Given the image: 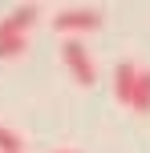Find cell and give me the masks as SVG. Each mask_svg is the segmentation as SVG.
Segmentation results:
<instances>
[{
  "label": "cell",
  "mask_w": 150,
  "mask_h": 153,
  "mask_svg": "<svg viewBox=\"0 0 150 153\" xmlns=\"http://www.w3.org/2000/svg\"><path fill=\"white\" fill-rule=\"evenodd\" d=\"M102 20H106V16L97 12V8H61V12L53 16V28H57V32H65L69 40H77L81 32L102 28Z\"/></svg>",
  "instance_id": "cell-1"
},
{
  "label": "cell",
  "mask_w": 150,
  "mask_h": 153,
  "mask_svg": "<svg viewBox=\"0 0 150 153\" xmlns=\"http://www.w3.org/2000/svg\"><path fill=\"white\" fill-rule=\"evenodd\" d=\"M61 61H65V69L73 73V81H77L81 89H89V85L97 81V65H93V56H89V48L81 45V40H65L61 45Z\"/></svg>",
  "instance_id": "cell-2"
},
{
  "label": "cell",
  "mask_w": 150,
  "mask_h": 153,
  "mask_svg": "<svg viewBox=\"0 0 150 153\" xmlns=\"http://www.w3.org/2000/svg\"><path fill=\"white\" fill-rule=\"evenodd\" d=\"M138 73H142V65H134V61H118V69H114V97H118L122 105H130V101H134Z\"/></svg>",
  "instance_id": "cell-3"
},
{
  "label": "cell",
  "mask_w": 150,
  "mask_h": 153,
  "mask_svg": "<svg viewBox=\"0 0 150 153\" xmlns=\"http://www.w3.org/2000/svg\"><path fill=\"white\" fill-rule=\"evenodd\" d=\"M24 48H29V32H20L8 20H0V61H12V56L24 53Z\"/></svg>",
  "instance_id": "cell-4"
},
{
  "label": "cell",
  "mask_w": 150,
  "mask_h": 153,
  "mask_svg": "<svg viewBox=\"0 0 150 153\" xmlns=\"http://www.w3.org/2000/svg\"><path fill=\"white\" fill-rule=\"evenodd\" d=\"M37 16H41V8H37V4H20V8H12V12H8L4 20L12 24V28H20V32H29L32 24H37Z\"/></svg>",
  "instance_id": "cell-5"
},
{
  "label": "cell",
  "mask_w": 150,
  "mask_h": 153,
  "mask_svg": "<svg viewBox=\"0 0 150 153\" xmlns=\"http://www.w3.org/2000/svg\"><path fill=\"white\" fill-rule=\"evenodd\" d=\"M134 113H150V69L138 73V85H134V101H130Z\"/></svg>",
  "instance_id": "cell-6"
},
{
  "label": "cell",
  "mask_w": 150,
  "mask_h": 153,
  "mask_svg": "<svg viewBox=\"0 0 150 153\" xmlns=\"http://www.w3.org/2000/svg\"><path fill=\"white\" fill-rule=\"evenodd\" d=\"M0 153H24V137L8 125H0Z\"/></svg>",
  "instance_id": "cell-7"
},
{
  "label": "cell",
  "mask_w": 150,
  "mask_h": 153,
  "mask_svg": "<svg viewBox=\"0 0 150 153\" xmlns=\"http://www.w3.org/2000/svg\"><path fill=\"white\" fill-rule=\"evenodd\" d=\"M53 153H77V149H53Z\"/></svg>",
  "instance_id": "cell-8"
}]
</instances>
